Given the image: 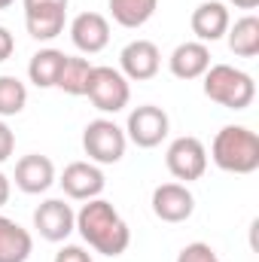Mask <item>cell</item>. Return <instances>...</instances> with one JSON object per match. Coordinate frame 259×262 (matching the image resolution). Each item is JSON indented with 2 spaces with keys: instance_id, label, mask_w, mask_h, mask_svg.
<instances>
[{
  "instance_id": "1",
  "label": "cell",
  "mask_w": 259,
  "mask_h": 262,
  "mask_svg": "<svg viewBox=\"0 0 259 262\" xmlns=\"http://www.w3.org/2000/svg\"><path fill=\"white\" fill-rule=\"evenodd\" d=\"M76 232L82 235V241L92 250H98L104 256H119V253L128 250V244H131L128 223L104 198H92V201H85L79 207V213H76Z\"/></svg>"
},
{
  "instance_id": "2",
  "label": "cell",
  "mask_w": 259,
  "mask_h": 262,
  "mask_svg": "<svg viewBox=\"0 0 259 262\" xmlns=\"http://www.w3.org/2000/svg\"><path fill=\"white\" fill-rule=\"evenodd\" d=\"M210 159L226 174H253L259 168V134L247 125H226L210 143Z\"/></svg>"
},
{
  "instance_id": "3",
  "label": "cell",
  "mask_w": 259,
  "mask_h": 262,
  "mask_svg": "<svg viewBox=\"0 0 259 262\" xmlns=\"http://www.w3.org/2000/svg\"><path fill=\"white\" fill-rule=\"evenodd\" d=\"M201 79H204L201 82L204 95L213 104L226 107V110H247L253 104V98H256L253 76L244 73V70H238V67H232V64H210L204 70Z\"/></svg>"
},
{
  "instance_id": "4",
  "label": "cell",
  "mask_w": 259,
  "mask_h": 262,
  "mask_svg": "<svg viewBox=\"0 0 259 262\" xmlns=\"http://www.w3.org/2000/svg\"><path fill=\"white\" fill-rule=\"evenodd\" d=\"M125 146H128L125 128H119L113 119H95L82 131V149H85L89 162H95V165H116V162H122Z\"/></svg>"
},
{
  "instance_id": "5",
  "label": "cell",
  "mask_w": 259,
  "mask_h": 262,
  "mask_svg": "<svg viewBox=\"0 0 259 262\" xmlns=\"http://www.w3.org/2000/svg\"><path fill=\"white\" fill-rule=\"evenodd\" d=\"M89 101L95 104V110L101 113H119L125 110L131 101V85L128 79L116 70V67H92V76H89V89H85Z\"/></svg>"
},
{
  "instance_id": "6",
  "label": "cell",
  "mask_w": 259,
  "mask_h": 262,
  "mask_svg": "<svg viewBox=\"0 0 259 262\" xmlns=\"http://www.w3.org/2000/svg\"><path fill=\"white\" fill-rule=\"evenodd\" d=\"M165 165L174 174V180H183V183L201 180L204 171H207V149L198 137L183 134V137L171 140V146L165 152Z\"/></svg>"
},
{
  "instance_id": "7",
  "label": "cell",
  "mask_w": 259,
  "mask_h": 262,
  "mask_svg": "<svg viewBox=\"0 0 259 262\" xmlns=\"http://www.w3.org/2000/svg\"><path fill=\"white\" fill-rule=\"evenodd\" d=\"M171 131V119L162 107L156 104H143V107H134L128 113V122H125V137H128L134 146L140 149H153L159 146Z\"/></svg>"
},
{
  "instance_id": "8",
  "label": "cell",
  "mask_w": 259,
  "mask_h": 262,
  "mask_svg": "<svg viewBox=\"0 0 259 262\" xmlns=\"http://www.w3.org/2000/svg\"><path fill=\"white\" fill-rule=\"evenodd\" d=\"M34 229L40 232V238L58 244L67 241L70 232L76 229V213L64 198H46L37 210H34Z\"/></svg>"
},
{
  "instance_id": "9",
  "label": "cell",
  "mask_w": 259,
  "mask_h": 262,
  "mask_svg": "<svg viewBox=\"0 0 259 262\" xmlns=\"http://www.w3.org/2000/svg\"><path fill=\"white\" fill-rule=\"evenodd\" d=\"M162 67V52L153 40H131L119 52V73L134 82H146L159 73Z\"/></svg>"
},
{
  "instance_id": "10",
  "label": "cell",
  "mask_w": 259,
  "mask_h": 262,
  "mask_svg": "<svg viewBox=\"0 0 259 262\" xmlns=\"http://www.w3.org/2000/svg\"><path fill=\"white\" fill-rule=\"evenodd\" d=\"M61 189L67 198L73 201H92V198H101L107 180H104V171L95 165V162H70L61 174Z\"/></svg>"
},
{
  "instance_id": "11",
  "label": "cell",
  "mask_w": 259,
  "mask_h": 262,
  "mask_svg": "<svg viewBox=\"0 0 259 262\" xmlns=\"http://www.w3.org/2000/svg\"><path fill=\"white\" fill-rule=\"evenodd\" d=\"M195 210V195L186 183H162L153 189V213L162 223H186Z\"/></svg>"
},
{
  "instance_id": "12",
  "label": "cell",
  "mask_w": 259,
  "mask_h": 262,
  "mask_svg": "<svg viewBox=\"0 0 259 262\" xmlns=\"http://www.w3.org/2000/svg\"><path fill=\"white\" fill-rule=\"evenodd\" d=\"M70 40L79 52L95 55V52L107 49V43H110V21L101 12H79L70 21Z\"/></svg>"
},
{
  "instance_id": "13",
  "label": "cell",
  "mask_w": 259,
  "mask_h": 262,
  "mask_svg": "<svg viewBox=\"0 0 259 262\" xmlns=\"http://www.w3.org/2000/svg\"><path fill=\"white\" fill-rule=\"evenodd\" d=\"M52 183H55V165H52L49 156L31 152V156H21L15 162V186L25 195H40Z\"/></svg>"
},
{
  "instance_id": "14",
  "label": "cell",
  "mask_w": 259,
  "mask_h": 262,
  "mask_svg": "<svg viewBox=\"0 0 259 262\" xmlns=\"http://www.w3.org/2000/svg\"><path fill=\"white\" fill-rule=\"evenodd\" d=\"M189 25H192V34L198 37V43H213V40H223V37H226L232 18H229L226 3H220V0H204V3L195 6Z\"/></svg>"
},
{
  "instance_id": "15",
  "label": "cell",
  "mask_w": 259,
  "mask_h": 262,
  "mask_svg": "<svg viewBox=\"0 0 259 262\" xmlns=\"http://www.w3.org/2000/svg\"><path fill=\"white\" fill-rule=\"evenodd\" d=\"M168 67H171V73L177 79H201L204 70L210 67V49H207V43H198V40L180 43L171 52Z\"/></svg>"
},
{
  "instance_id": "16",
  "label": "cell",
  "mask_w": 259,
  "mask_h": 262,
  "mask_svg": "<svg viewBox=\"0 0 259 262\" xmlns=\"http://www.w3.org/2000/svg\"><path fill=\"white\" fill-rule=\"evenodd\" d=\"M31 253H34L31 232L0 213V262H28Z\"/></svg>"
},
{
  "instance_id": "17",
  "label": "cell",
  "mask_w": 259,
  "mask_h": 262,
  "mask_svg": "<svg viewBox=\"0 0 259 262\" xmlns=\"http://www.w3.org/2000/svg\"><path fill=\"white\" fill-rule=\"evenodd\" d=\"M226 40H229V49L238 58H256L259 55V18L256 15L238 18L235 25H229Z\"/></svg>"
},
{
  "instance_id": "18",
  "label": "cell",
  "mask_w": 259,
  "mask_h": 262,
  "mask_svg": "<svg viewBox=\"0 0 259 262\" xmlns=\"http://www.w3.org/2000/svg\"><path fill=\"white\" fill-rule=\"evenodd\" d=\"M64 18H67V9H25V28L34 40H55L61 31H64Z\"/></svg>"
},
{
  "instance_id": "19",
  "label": "cell",
  "mask_w": 259,
  "mask_h": 262,
  "mask_svg": "<svg viewBox=\"0 0 259 262\" xmlns=\"http://www.w3.org/2000/svg\"><path fill=\"white\" fill-rule=\"evenodd\" d=\"M107 6H110V15L116 25L134 31V28H143L156 15L159 0H107Z\"/></svg>"
},
{
  "instance_id": "20",
  "label": "cell",
  "mask_w": 259,
  "mask_h": 262,
  "mask_svg": "<svg viewBox=\"0 0 259 262\" xmlns=\"http://www.w3.org/2000/svg\"><path fill=\"white\" fill-rule=\"evenodd\" d=\"M64 58L67 55L58 52V49H40V52L31 58V64H28V79H31L37 89H55Z\"/></svg>"
},
{
  "instance_id": "21",
  "label": "cell",
  "mask_w": 259,
  "mask_h": 262,
  "mask_svg": "<svg viewBox=\"0 0 259 262\" xmlns=\"http://www.w3.org/2000/svg\"><path fill=\"white\" fill-rule=\"evenodd\" d=\"M92 67H95V64H92L89 58L67 55L64 64H61V73H58L55 89H61L64 95H73V98L85 95V89H89V76H92Z\"/></svg>"
},
{
  "instance_id": "22",
  "label": "cell",
  "mask_w": 259,
  "mask_h": 262,
  "mask_svg": "<svg viewBox=\"0 0 259 262\" xmlns=\"http://www.w3.org/2000/svg\"><path fill=\"white\" fill-rule=\"evenodd\" d=\"M28 104V89L18 76H0V119L18 116Z\"/></svg>"
},
{
  "instance_id": "23",
  "label": "cell",
  "mask_w": 259,
  "mask_h": 262,
  "mask_svg": "<svg viewBox=\"0 0 259 262\" xmlns=\"http://www.w3.org/2000/svg\"><path fill=\"white\" fill-rule=\"evenodd\" d=\"M177 262H220L217 250L204 241H195V244H186L180 253H177Z\"/></svg>"
},
{
  "instance_id": "24",
  "label": "cell",
  "mask_w": 259,
  "mask_h": 262,
  "mask_svg": "<svg viewBox=\"0 0 259 262\" xmlns=\"http://www.w3.org/2000/svg\"><path fill=\"white\" fill-rule=\"evenodd\" d=\"M52 262H92V253H85V247L79 244H64Z\"/></svg>"
},
{
  "instance_id": "25",
  "label": "cell",
  "mask_w": 259,
  "mask_h": 262,
  "mask_svg": "<svg viewBox=\"0 0 259 262\" xmlns=\"http://www.w3.org/2000/svg\"><path fill=\"white\" fill-rule=\"evenodd\" d=\"M12 149H15V134H12V128L0 119V165L12 156Z\"/></svg>"
},
{
  "instance_id": "26",
  "label": "cell",
  "mask_w": 259,
  "mask_h": 262,
  "mask_svg": "<svg viewBox=\"0 0 259 262\" xmlns=\"http://www.w3.org/2000/svg\"><path fill=\"white\" fill-rule=\"evenodd\" d=\"M12 52H15V37L9 34V28H3V25H0V64H3Z\"/></svg>"
},
{
  "instance_id": "27",
  "label": "cell",
  "mask_w": 259,
  "mask_h": 262,
  "mask_svg": "<svg viewBox=\"0 0 259 262\" xmlns=\"http://www.w3.org/2000/svg\"><path fill=\"white\" fill-rule=\"evenodd\" d=\"M67 3H70V0H25V9H49V6L67 9Z\"/></svg>"
},
{
  "instance_id": "28",
  "label": "cell",
  "mask_w": 259,
  "mask_h": 262,
  "mask_svg": "<svg viewBox=\"0 0 259 262\" xmlns=\"http://www.w3.org/2000/svg\"><path fill=\"white\" fill-rule=\"evenodd\" d=\"M9 192H12V186H9V177L0 171V207H6V201H9Z\"/></svg>"
},
{
  "instance_id": "29",
  "label": "cell",
  "mask_w": 259,
  "mask_h": 262,
  "mask_svg": "<svg viewBox=\"0 0 259 262\" xmlns=\"http://www.w3.org/2000/svg\"><path fill=\"white\" fill-rule=\"evenodd\" d=\"M232 6H238V9H256L259 0H229Z\"/></svg>"
},
{
  "instance_id": "30",
  "label": "cell",
  "mask_w": 259,
  "mask_h": 262,
  "mask_svg": "<svg viewBox=\"0 0 259 262\" xmlns=\"http://www.w3.org/2000/svg\"><path fill=\"white\" fill-rule=\"evenodd\" d=\"M15 0H0V9H6V6H12Z\"/></svg>"
}]
</instances>
